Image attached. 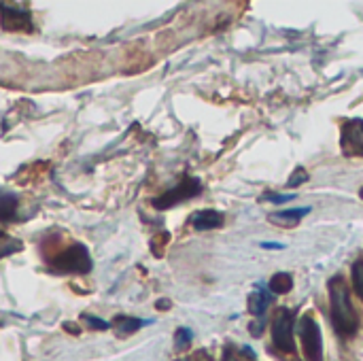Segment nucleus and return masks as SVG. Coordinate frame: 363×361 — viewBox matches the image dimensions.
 Masks as SVG:
<instances>
[{
	"label": "nucleus",
	"instance_id": "f257e3e1",
	"mask_svg": "<svg viewBox=\"0 0 363 361\" xmlns=\"http://www.w3.org/2000/svg\"><path fill=\"white\" fill-rule=\"evenodd\" d=\"M330 302H332V323L342 338H353L359 330V317L351 302L349 285L342 277L330 281Z\"/></svg>",
	"mask_w": 363,
	"mask_h": 361
},
{
	"label": "nucleus",
	"instance_id": "f03ea898",
	"mask_svg": "<svg viewBox=\"0 0 363 361\" xmlns=\"http://www.w3.org/2000/svg\"><path fill=\"white\" fill-rule=\"evenodd\" d=\"M91 266L94 262L85 245H72L49 260V268L60 274H87Z\"/></svg>",
	"mask_w": 363,
	"mask_h": 361
},
{
	"label": "nucleus",
	"instance_id": "7ed1b4c3",
	"mask_svg": "<svg viewBox=\"0 0 363 361\" xmlns=\"http://www.w3.org/2000/svg\"><path fill=\"white\" fill-rule=\"evenodd\" d=\"M300 338H302L306 361H323V336L313 313L300 319Z\"/></svg>",
	"mask_w": 363,
	"mask_h": 361
},
{
	"label": "nucleus",
	"instance_id": "20e7f679",
	"mask_svg": "<svg viewBox=\"0 0 363 361\" xmlns=\"http://www.w3.org/2000/svg\"><path fill=\"white\" fill-rule=\"evenodd\" d=\"M294 323L296 317L289 309H279L272 321V343L279 351L283 353H294L296 351V340H294Z\"/></svg>",
	"mask_w": 363,
	"mask_h": 361
},
{
	"label": "nucleus",
	"instance_id": "39448f33",
	"mask_svg": "<svg viewBox=\"0 0 363 361\" xmlns=\"http://www.w3.org/2000/svg\"><path fill=\"white\" fill-rule=\"evenodd\" d=\"M200 191H202V183H200L198 179H194V177H183V181H181L177 187H172L170 191L157 196L151 204H153V209H157V211H166V209H172V206H177V204H181V202H185V200H189V198H194V196H198Z\"/></svg>",
	"mask_w": 363,
	"mask_h": 361
},
{
	"label": "nucleus",
	"instance_id": "423d86ee",
	"mask_svg": "<svg viewBox=\"0 0 363 361\" xmlns=\"http://www.w3.org/2000/svg\"><path fill=\"white\" fill-rule=\"evenodd\" d=\"M0 23L9 32H19V30L32 32V28H34L32 13L26 6L6 4V2H0Z\"/></svg>",
	"mask_w": 363,
	"mask_h": 361
},
{
	"label": "nucleus",
	"instance_id": "0eeeda50",
	"mask_svg": "<svg viewBox=\"0 0 363 361\" xmlns=\"http://www.w3.org/2000/svg\"><path fill=\"white\" fill-rule=\"evenodd\" d=\"M342 149L349 155H363V119H351L345 123Z\"/></svg>",
	"mask_w": 363,
	"mask_h": 361
},
{
	"label": "nucleus",
	"instance_id": "6e6552de",
	"mask_svg": "<svg viewBox=\"0 0 363 361\" xmlns=\"http://www.w3.org/2000/svg\"><path fill=\"white\" fill-rule=\"evenodd\" d=\"M306 213H311V206L291 209V211H277V213H270L268 215V221L272 226H279V228H296L304 219Z\"/></svg>",
	"mask_w": 363,
	"mask_h": 361
},
{
	"label": "nucleus",
	"instance_id": "1a4fd4ad",
	"mask_svg": "<svg viewBox=\"0 0 363 361\" xmlns=\"http://www.w3.org/2000/svg\"><path fill=\"white\" fill-rule=\"evenodd\" d=\"M223 223H225L223 213H219V211H211V209H206V211H198V213L191 217V226H194L198 232L217 230V228H221Z\"/></svg>",
	"mask_w": 363,
	"mask_h": 361
},
{
	"label": "nucleus",
	"instance_id": "9d476101",
	"mask_svg": "<svg viewBox=\"0 0 363 361\" xmlns=\"http://www.w3.org/2000/svg\"><path fill=\"white\" fill-rule=\"evenodd\" d=\"M268 306H270V296H268L264 289L257 287V289L249 296V313H251L255 319H264Z\"/></svg>",
	"mask_w": 363,
	"mask_h": 361
},
{
	"label": "nucleus",
	"instance_id": "9b49d317",
	"mask_svg": "<svg viewBox=\"0 0 363 361\" xmlns=\"http://www.w3.org/2000/svg\"><path fill=\"white\" fill-rule=\"evenodd\" d=\"M149 321H140V319H134V317H115V330H117V334L119 336H130V334H134V332H138L143 326H147Z\"/></svg>",
	"mask_w": 363,
	"mask_h": 361
},
{
	"label": "nucleus",
	"instance_id": "f8f14e48",
	"mask_svg": "<svg viewBox=\"0 0 363 361\" xmlns=\"http://www.w3.org/2000/svg\"><path fill=\"white\" fill-rule=\"evenodd\" d=\"M268 287H270L272 294L285 296V294H289V291L294 289V279H291V274H287V272H279V274H274V277L270 279Z\"/></svg>",
	"mask_w": 363,
	"mask_h": 361
},
{
	"label": "nucleus",
	"instance_id": "ddd939ff",
	"mask_svg": "<svg viewBox=\"0 0 363 361\" xmlns=\"http://www.w3.org/2000/svg\"><path fill=\"white\" fill-rule=\"evenodd\" d=\"M17 198L15 196H0V221H13L17 215Z\"/></svg>",
	"mask_w": 363,
	"mask_h": 361
},
{
	"label": "nucleus",
	"instance_id": "4468645a",
	"mask_svg": "<svg viewBox=\"0 0 363 361\" xmlns=\"http://www.w3.org/2000/svg\"><path fill=\"white\" fill-rule=\"evenodd\" d=\"M23 249V243L17 240V238H11L6 234H0V260L2 257H9L13 253H19Z\"/></svg>",
	"mask_w": 363,
	"mask_h": 361
},
{
	"label": "nucleus",
	"instance_id": "2eb2a0df",
	"mask_svg": "<svg viewBox=\"0 0 363 361\" xmlns=\"http://www.w3.org/2000/svg\"><path fill=\"white\" fill-rule=\"evenodd\" d=\"M351 279H353V289L363 302V257H359L353 268H351Z\"/></svg>",
	"mask_w": 363,
	"mask_h": 361
},
{
	"label": "nucleus",
	"instance_id": "dca6fc26",
	"mask_svg": "<svg viewBox=\"0 0 363 361\" xmlns=\"http://www.w3.org/2000/svg\"><path fill=\"white\" fill-rule=\"evenodd\" d=\"M191 338H194V334L187 328H179L177 334H174V347H177V351H185L191 345Z\"/></svg>",
	"mask_w": 363,
	"mask_h": 361
},
{
	"label": "nucleus",
	"instance_id": "f3484780",
	"mask_svg": "<svg viewBox=\"0 0 363 361\" xmlns=\"http://www.w3.org/2000/svg\"><path fill=\"white\" fill-rule=\"evenodd\" d=\"M308 181V172L300 166V168H296V172L289 177V181H287V187L289 189H296V187H300L302 183H306Z\"/></svg>",
	"mask_w": 363,
	"mask_h": 361
},
{
	"label": "nucleus",
	"instance_id": "a211bd4d",
	"mask_svg": "<svg viewBox=\"0 0 363 361\" xmlns=\"http://www.w3.org/2000/svg\"><path fill=\"white\" fill-rule=\"evenodd\" d=\"M296 196L294 194H264L262 198H259V202H274V204H285V202H289V200H294Z\"/></svg>",
	"mask_w": 363,
	"mask_h": 361
},
{
	"label": "nucleus",
	"instance_id": "6ab92c4d",
	"mask_svg": "<svg viewBox=\"0 0 363 361\" xmlns=\"http://www.w3.org/2000/svg\"><path fill=\"white\" fill-rule=\"evenodd\" d=\"M83 321L91 328V330H108L111 323L104 321V319H98V317H91V315H83Z\"/></svg>",
	"mask_w": 363,
	"mask_h": 361
},
{
	"label": "nucleus",
	"instance_id": "aec40b11",
	"mask_svg": "<svg viewBox=\"0 0 363 361\" xmlns=\"http://www.w3.org/2000/svg\"><path fill=\"white\" fill-rule=\"evenodd\" d=\"M221 361H245V360H242V357H240L232 347H228V349L223 351V360Z\"/></svg>",
	"mask_w": 363,
	"mask_h": 361
},
{
	"label": "nucleus",
	"instance_id": "412c9836",
	"mask_svg": "<svg viewBox=\"0 0 363 361\" xmlns=\"http://www.w3.org/2000/svg\"><path fill=\"white\" fill-rule=\"evenodd\" d=\"M181 361H213V360H211V357H208V355H206L204 351H200V353H196V355H194L191 360H181Z\"/></svg>",
	"mask_w": 363,
	"mask_h": 361
},
{
	"label": "nucleus",
	"instance_id": "4be33fe9",
	"mask_svg": "<svg viewBox=\"0 0 363 361\" xmlns=\"http://www.w3.org/2000/svg\"><path fill=\"white\" fill-rule=\"evenodd\" d=\"M262 247L264 249H285V245H281V243H262Z\"/></svg>",
	"mask_w": 363,
	"mask_h": 361
},
{
	"label": "nucleus",
	"instance_id": "5701e85b",
	"mask_svg": "<svg viewBox=\"0 0 363 361\" xmlns=\"http://www.w3.org/2000/svg\"><path fill=\"white\" fill-rule=\"evenodd\" d=\"M64 330H68V332H72V334H79V328H77L74 323H64Z\"/></svg>",
	"mask_w": 363,
	"mask_h": 361
},
{
	"label": "nucleus",
	"instance_id": "b1692460",
	"mask_svg": "<svg viewBox=\"0 0 363 361\" xmlns=\"http://www.w3.org/2000/svg\"><path fill=\"white\" fill-rule=\"evenodd\" d=\"M155 306H157V309H162V311H164V309H170V302H168V300H162V302H157V304H155Z\"/></svg>",
	"mask_w": 363,
	"mask_h": 361
},
{
	"label": "nucleus",
	"instance_id": "393cba45",
	"mask_svg": "<svg viewBox=\"0 0 363 361\" xmlns=\"http://www.w3.org/2000/svg\"><path fill=\"white\" fill-rule=\"evenodd\" d=\"M359 196H362V200H363V187H362V191H359Z\"/></svg>",
	"mask_w": 363,
	"mask_h": 361
}]
</instances>
